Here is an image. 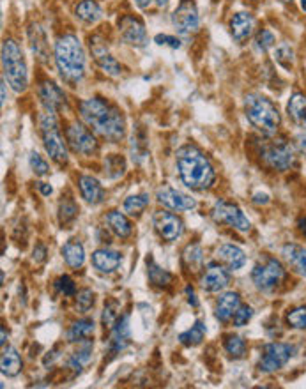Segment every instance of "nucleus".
<instances>
[{
	"label": "nucleus",
	"instance_id": "f257e3e1",
	"mask_svg": "<svg viewBox=\"0 0 306 389\" xmlns=\"http://www.w3.org/2000/svg\"><path fill=\"white\" fill-rule=\"evenodd\" d=\"M78 112H80L84 124L91 127V132H94V135L101 136L106 142L117 144L125 139V115L115 105L106 101L105 98L94 96V98L84 99L78 105Z\"/></svg>",
	"mask_w": 306,
	"mask_h": 389
},
{
	"label": "nucleus",
	"instance_id": "f03ea898",
	"mask_svg": "<svg viewBox=\"0 0 306 389\" xmlns=\"http://www.w3.org/2000/svg\"><path fill=\"white\" fill-rule=\"evenodd\" d=\"M175 168L181 182L193 191H205L216 182L211 160L193 144L182 146L175 154Z\"/></svg>",
	"mask_w": 306,
	"mask_h": 389
},
{
	"label": "nucleus",
	"instance_id": "7ed1b4c3",
	"mask_svg": "<svg viewBox=\"0 0 306 389\" xmlns=\"http://www.w3.org/2000/svg\"><path fill=\"white\" fill-rule=\"evenodd\" d=\"M53 60L58 75L71 87L82 84L87 73V57L78 36L68 32L58 37L53 48Z\"/></svg>",
	"mask_w": 306,
	"mask_h": 389
},
{
	"label": "nucleus",
	"instance_id": "20e7f679",
	"mask_svg": "<svg viewBox=\"0 0 306 389\" xmlns=\"http://www.w3.org/2000/svg\"><path fill=\"white\" fill-rule=\"evenodd\" d=\"M244 115L262 136H276L281 126L280 110L262 94H248L244 98Z\"/></svg>",
	"mask_w": 306,
	"mask_h": 389
},
{
	"label": "nucleus",
	"instance_id": "39448f33",
	"mask_svg": "<svg viewBox=\"0 0 306 389\" xmlns=\"http://www.w3.org/2000/svg\"><path fill=\"white\" fill-rule=\"evenodd\" d=\"M259 160L267 170L287 172L295 165L294 144L285 136H264L257 146Z\"/></svg>",
	"mask_w": 306,
	"mask_h": 389
},
{
	"label": "nucleus",
	"instance_id": "423d86ee",
	"mask_svg": "<svg viewBox=\"0 0 306 389\" xmlns=\"http://www.w3.org/2000/svg\"><path fill=\"white\" fill-rule=\"evenodd\" d=\"M2 70H4V80L11 85L13 91L18 94L27 91L29 71H27L22 48L15 39H6L2 43Z\"/></svg>",
	"mask_w": 306,
	"mask_h": 389
},
{
	"label": "nucleus",
	"instance_id": "0eeeda50",
	"mask_svg": "<svg viewBox=\"0 0 306 389\" xmlns=\"http://www.w3.org/2000/svg\"><path fill=\"white\" fill-rule=\"evenodd\" d=\"M287 269L276 257L264 253L252 269V283L262 294H273L283 285Z\"/></svg>",
	"mask_w": 306,
	"mask_h": 389
},
{
	"label": "nucleus",
	"instance_id": "6e6552de",
	"mask_svg": "<svg viewBox=\"0 0 306 389\" xmlns=\"http://www.w3.org/2000/svg\"><path fill=\"white\" fill-rule=\"evenodd\" d=\"M39 132L41 139H43L44 151L48 156L55 161L57 165H66L70 160L68 154V142H64V136L58 127L57 113L46 112L44 110L39 115Z\"/></svg>",
	"mask_w": 306,
	"mask_h": 389
},
{
	"label": "nucleus",
	"instance_id": "1a4fd4ad",
	"mask_svg": "<svg viewBox=\"0 0 306 389\" xmlns=\"http://www.w3.org/2000/svg\"><path fill=\"white\" fill-rule=\"evenodd\" d=\"M295 345L292 343H285V342H271L267 345L262 347L260 350V357H259V368L260 374L269 375V374H276L280 371L281 368L287 366L288 361L295 356Z\"/></svg>",
	"mask_w": 306,
	"mask_h": 389
},
{
	"label": "nucleus",
	"instance_id": "9d476101",
	"mask_svg": "<svg viewBox=\"0 0 306 389\" xmlns=\"http://www.w3.org/2000/svg\"><path fill=\"white\" fill-rule=\"evenodd\" d=\"M66 142L75 154H80V156L85 158L94 156L99 151V142L94 132H91V127L87 124H82L78 120H75L66 127Z\"/></svg>",
	"mask_w": 306,
	"mask_h": 389
},
{
	"label": "nucleus",
	"instance_id": "9b49d317",
	"mask_svg": "<svg viewBox=\"0 0 306 389\" xmlns=\"http://www.w3.org/2000/svg\"><path fill=\"white\" fill-rule=\"evenodd\" d=\"M211 218L218 225H227L241 234H248L252 230V222L246 218L243 209L229 200H218L211 209Z\"/></svg>",
	"mask_w": 306,
	"mask_h": 389
},
{
	"label": "nucleus",
	"instance_id": "f8f14e48",
	"mask_svg": "<svg viewBox=\"0 0 306 389\" xmlns=\"http://www.w3.org/2000/svg\"><path fill=\"white\" fill-rule=\"evenodd\" d=\"M172 25L181 36H191L200 30V16L195 0H181L174 13H172Z\"/></svg>",
	"mask_w": 306,
	"mask_h": 389
},
{
	"label": "nucleus",
	"instance_id": "ddd939ff",
	"mask_svg": "<svg viewBox=\"0 0 306 389\" xmlns=\"http://www.w3.org/2000/svg\"><path fill=\"white\" fill-rule=\"evenodd\" d=\"M153 225L158 236L167 243H174V241L181 239L184 234V222L174 212H168L165 209H160L153 215Z\"/></svg>",
	"mask_w": 306,
	"mask_h": 389
},
{
	"label": "nucleus",
	"instance_id": "4468645a",
	"mask_svg": "<svg viewBox=\"0 0 306 389\" xmlns=\"http://www.w3.org/2000/svg\"><path fill=\"white\" fill-rule=\"evenodd\" d=\"M156 202L163 205L168 211H193L197 208V200L191 198L186 193L179 191V189L172 188V186L163 184L156 189Z\"/></svg>",
	"mask_w": 306,
	"mask_h": 389
},
{
	"label": "nucleus",
	"instance_id": "2eb2a0df",
	"mask_svg": "<svg viewBox=\"0 0 306 389\" xmlns=\"http://www.w3.org/2000/svg\"><path fill=\"white\" fill-rule=\"evenodd\" d=\"M119 34L126 44L144 48L147 44V30L142 20L135 15H125L119 20Z\"/></svg>",
	"mask_w": 306,
	"mask_h": 389
},
{
	"label": "nucleus",
	"instance_id": "dca6fc26",
	"mask_svg": "<svg viewBox=\"0 0 306 389\" xmlns=\"http://www.w3.org/2000/svg\"><path fill=\"white\" fill-rule=\"evenodd\" d=\"M230 285V271L223 264L211 262L204 267L200 276V287L205 292H222Z\"/></svg>",
	"mask_w": 306,
	"mask_h": 389
},
{
	"label": "nucleus",
	"instance_id": "f3484780",
	"mask_svg": "<svg viewBox=\"0 0 306 389\" xmlns=\"http://www.w3.org/2000/svg\"><path fill=\"white\" fill-rule=\"evenodd\" d=\"M37 96H39L41 105H43V108L46 112L58 113L63 108H66L68 105L64 91L51 80L39 82V85H37Z\"/></svg>",
	"mask_w": 306,
	"mask_h": 389
},
{
	"label": "nucleus",
	"instance_id": "a211bd4d",
	"mask_svg": "<svg viewBox=\"0 0 306 389\" xmlns=\"http://www.w3.org/2000/svg\"><path fill=\"white\" fill-rule=\"evenodd\" d=\"M91 50H92V57H94V62L98 64L99 70L103 71L105 75L112 78H119L122 75V66H120V62L110 53L108 46H106L103 41L91 39Z\"/></svg>",
	"mask_w": 306,
	"mask_h": 389
},
{
	"label": "nucleus",
	"instance_id": "6ab92c4d",
	"mask_svg": "<svg viewBox=\"0 0 306 389\" xmlns=\"http://www.w3.org/2000/svg\"><path fill=\"white\" fill-rule=\"evenodd\" d=\"M132 343V328H129V315L125 313L117 319V322L113 324L112 329H110V342H108V350L112 356L120 354L126 347Z\"/></svg>",
	"mask_w": 306,
	"mask_h": 389
},
{
	"label": "nucleus",
	"instance_id": "aec40b11",
	"mask_svg": "<svg viewBox=\"0 0 306 389\" xmlns=\"http://www.w3.org/2000/svg\"><path fill=\"white\" fill-rule=\"evenodd\" d=\"M122 253L120 251L112 250V248H99L92 253L91 257V264L98 273L101 274H112L122 266Z\"/></svg>",
	"mask_w": 306,
	"mask_h": 389
},
{
	"label": "nucleus",
	"instance_id": "412c9836",
	"mask_svg": "<svg viewBox=\"0 0 306 389\" xmlns=\"http://www.w3.org/2000/svg\"><path fill=\"white\" fill-rule=\"evenodd\" d=\"M216 260L229 271H239L246 264V253L236 244H222L216 248Z\"/></svg>",
	"mask_w": 306,
	"mask_h": 389
},
{
	"label": "nucleus",
	"instance_id": "4be33fe9",
	"mask_svg": "<svg viewBox=\"0 0 306 389\" xmlns=\"http://www.w3.org/2000/svg\"><path fill=\"white\" fill-rule=\"evenodd\" d=\"M29 34V44L32 50L34 57L41 62V64H48L50 62V44H48L46 34H44L43 27L39 23H32L27 30Z\"/></svg>",
	"mask_w": 306,
	"mask_h": 389
},
{
	"label": "nucleus",
	"instance_id": "5701e85b",
	"mask_svg": "<svg viewBox=\"0 0 306 389\" xmlns=\"http://www.w3.org/2000/svg\"><path fill=\"white\" fill-rule=\"evenodd\" d=\"M253 29H255V18L250 13L239 11L230 18V32L239 44L246 43L252 37Z\"/></svg>",
	"mask_w": 306,
	"mask_h": 389
},
{
	"label": "nucleus",
	"instance_id": "b1692460",
	"mask_svg": "<svg viewBox=\"0 0 306 389\" xmlns=\"http://www.w3.org/2000/svg\"><path fill=\"white\" fill-rule=\"evenodd\" d=\"M281 258H283L285 264H287L294 273L306 278V248L294 243L283 244V246H281Z\"/></svg>",
	"mask_w": 306,
	"mask_h": 389
},
{
	"label": "nucleus",
	"instance_id": "393cba45",
	"mask_svg": "<svg viewBox=\"0 0 306 389\" xmlns=\"http://www.w3.org/2000/svg\"><path fill=\"white\" fill-rule=\"evenodd\" d=\"M78 189L80 195L87 204L98 205L105 200V189H103L101 182L92 175H80L78 177Z\"/></svg>",
	"mask_w": 306,
	"mask_h": 389
},
{
	"label": "nucleus",
	"instance_id": "a878e982",
	"mask_svg": "<svg viewBox=\"0 0 306 389\" xmlns=\"http://www.w3.org/2000/svg\"><path fill=\"white\" fill-rule=\"evenodd\" d=\"M241 306V295L237 292H225L219 295L218 302H216L215 315L219 322L227 324L234 319V313Z\"/></svg>",
	"mask_w": 306,
	"mask_h": 389
},
{
	"label": "nucleus",
	"instance_id": "bb28decb",
	"mask_svg": "<svg viewBox=\"0 0 306 389\" xmlns=\"http://www.w3.org/2000/svg\"><path fill=\"white\" fill-rule=\"evenodd\" d=\"M105 223L108 225V230H112L113 236H117L119 239H128V237H132L133 225L125 212L117 211V209L106 212Z\"/></svg>",
	"mask_w": 306,
	"mask_h": 389
},
{
	"label": "nucleus",
	"instance_id": "cd10ccee",
	"mask_svg": "<svg viewBox=\"0 0 306 389\" xmlns=\"http://www.w3.org/2000/svg\"><path fill=\"white\" fill-rule=\"evenodd\" d=\"M60 255H63L64 262H66L68 267L78 271L84 267L85 264V248L84 244L78 239H70L60 250Z\"/></svg>",
	"mask_w": 306,
	"mask_h": 389
},
{
	"label": "nucleus",
	"instance_id": "c85d7f7f",
	"mask_svg": "<svg viewBox=\"0 0 306 389\" xmlns=\"http://www.w3.org/2000/svg\"><path fill=\"white\" fill-rule=\"evenodd\" d=\"M0 370H2L4 377H16L23 370L22 356H20V352L15 347H4L2 357H0Z\"/></svg>",
	"mask_w": 306,
	"mask_h": 389
},
{
	"label": "nucleus",
	"instance_id": "c756f323",
	"mask_svg": "<svg viewBox=\"0 0 306 389\" xmlns=\"http://www.w3.org/2000/svg\"><path fill=\"white\" fill-rule=\"evenodd\" d=\"M94 329H96V324L92 319H89V317H85V319H78L71 324L70 329L66 331V340L70 343L85 342V340H89L92 335H94Z\"/></svg>",
	"mask_w": 306,
	"mask_h": 389
},
{
	"label": "nucleus",
	"instance_id": "7c9ffc66",
	"mask_svg": "<svg viewBox=\"0 0 306 389\" xmlns=\"http://www.w3.org/2000/svg\"><path fill=\"white\" fill-rule=\"evenodd\" d=\"M92 350H94V345H92L91 340H85V342L78 343V349L68 357V368L73 370L75 374H80L92 359Z\"/></svg>",
	"mask_w": 306,
	"mask_h": 389
},
{
	"label": "nucleus",
	"instance_id": "2f4dec72",
	"mask_svg": "<svg viewBox=\"0 0 306 389\" xmlns=\"http://www.w3.org/2000/svg\"><path fill=\"white\" fill-rule=\"evenodd\" d=\"M75 15L80 22L87 23V25H94L103 18V9L96 0H82L75 6Z\"/></svg>",
	"mask_w": 306,
	"mask_h": 389
},
{
	"label": "nucleus",
	"instance_id": "473e14b6",
	"mask_svg": "<svg viewBox=\"0 0 306 389\" xmlns=\"http://www.w3.org/2000/svg\"><path fill=\"white\" fill-rule=\"evenodd\" d=\"M287 112L288 117L294 120V124L298 126L306 127V94L305 92H292V96L288 98L287 103Z\"/></svg>",
	"mask_w": 306,
	"mask_h": 389
},
{
	"label": "nucleus",
	"instance_id": "72a5a7b5",
	"mask_svg": "<svg viewBox=\"0 0 306 389\" xmlns=\"http://www.w3.org/2000/svg\"><path fill=\"white\" fill-rule=\"evenodd\" d=\"M78 212H80V208H78L77 200H75L71 195H66V197L63 195V198L58 200L57 208V218L60 227H63V229L70 227L71 223L78 218Z\"/></svg>",
	"mask_w": 306,
	"mask_h": 389
},
{
	"label": "nucleus",
	"instance_id": "f704fd0d",
	"mask_svg": "<svg viewBox=\"0 0 306 389\" xmlns=\"http://www.w3.org/2000/svg\"><path fill=\"white\" fill-rule=\"evenodd\" d=\"M182 266L186 267L190 273H198L204 269V251H202L200 244L191 243L182 251Z\"/></svg>",
	"mask_w": 306,
	"mask_h": 389
},
{
	"label": "nucleus",
	"instance_id": "c9c22d12",
	"mask_svg": "<svg viewBox=\"0 0 306 389\" xmlns=\"http://www.w3.org/2000/svg\"><path fill=\"white\" fill-rule=\"evenodd\" d=\"M128 170V165H126L125 156L120 154H108V156L103 160V174H105L106 179H120Z\"/></svg>",
	"mask_w": 306,
	"mask_h": 389
},
{
	"label": "nucleus",
	"instance_id": "e433bc0d",
	"mask_svg": "<svg viewBox=\"0 0 306 389\" xmlns=\"http://www.w3.org/2000/svg\"><path fill=\"white\" fill-rule=\"evenodd\" d=\"M147 276H149V281L158 288H167L170 287L172 280V273H168L167 269H163L161 266H158L154 262V258H147Z\"/></svg>",
	"mask_w": 306,
	"mask_h": 389
},
{
	"label": "nucleus",
	"instance_id": "4c0bfd02",
	"mask_svg": "<svg viewBox=\"0 0 306 389\" xmlns=\"http://www.w3.org/2000/svg\"><path fill=\"white\" fill-rule=\"evenodd\" d=\"M205 331H208L205 324L202 320H197L190 329H186V331L179 335V342L184 347H197L204 342Z\"/></svg>",
	"mask_w": 306,
	"mask_h": 389
},
{
	"label": "nucleus",
	"instance_id": "58836bf2",
	"mask_svg": "<svg viewBox=\"0 0 306 389\" xmlns=\"http://www.w3.org/2000/svg\"><path fill=\"white\" fill-rule=\"evenodd\" d=\"M151 204L149 193H136V195H129L126 197L125 204V212L129 216H140L147 209V205Z\"/></svg>",
	"mask_w": 306,
	"mask_h": 389
},
{
	"label": "nucleus",
	"instance_id": "ea45409f",
	"mask_svg": "<svg viewBox=\"0 0 306 389\" xmlns=\"http://www.w3.org/2000/svg\"><path fill=\"white\" fill-rule=\"evenodd\" d=\"M147 147H149V142H147L146 132H144L142 127H139L132 136V158L135 163H142L144 160L147 158Z\"/></svg>",
	"mask_w": 306,
	"mask_h": 389
},
{
	"label": "nucleus",
	"instance_id": "a19ab883",
	"mask_svg": "<svg viewBox=\"0 0 306 389\" xmlns=\"http://www.w3.org/2000/svg\"><path fill=\"white\" fill-rule=\"evenodd\" d=\"M223 349L229 354L232 359H243L246 356V350H248V345L244 342V338H241L239 335H229L223 340Z\"/></svg>",
	"mask_w": 306,
	"mask_h": 389
},
{
	"label": "nucleus",
	"instance_id": "79ce46f5",
	"mask_svg": "<svg viewBox=\"0 0 306 389\" xmlns=\"http://www.w3.org/2000/svg\"><path fill=\"white\" fill-rule=\"evenodd\" d=\"M285 322L291 329H298V331H302L306 329V306H295V308H291L285 315Z\"/></svg>",
	"mask_w": 306,
	"mask_h": 389
},
{
	"label": "nucleus",
	"instance_id": "37998d69",
	"mask_svg": "<svg viewBox=\"0 0 306 389\" xmlns=\"http://www.w3.org/2000/svg\"><path fill=\"white\" fill-rule=\"evenodd\" d=\"M94 292H92L91 288H82V291H78L77 295H75V310H77L78 313H87L89 310L94 306Z\"/></svg>",
	"mask_w": 306,
	"mask_h": 389
},
{
	"label": "nucleus",
	"instance_id": "c03bdc74",
	"mask_svg": "<svg viewBox=\"0 0 306 389\" xmlns=\"http://www.w3.org/2000/svg\"><path fill=\"white\" fill-rule=\"evenodd\" d=\"M119 310H120V305L119 301H115V299H108V301L105 302V308H103V315H101V322L105 328L112 329V326L120 317Z\"/></svg>",
	"mask_w": 306,
	"mask_h": 389
},
{
	"label": "nucleus",
	"instance_id": "a18cd8bd",
	"mask_svg": "<svg viewBox=\"0 0 306 389\" xmlns=\"http://www.w3.org/2000/svg\"><path fill=\"white\" fill-rule=\"evenodd\" d=\"M274 60L280 64L285 70H291L292 64H294V50L291 48V44L280 43L274 48Z\"/></svg>",
	"mask_w": 306,
	"mask_h": 389
},
{
	"label": "nucleus",
	"instance_id": "49530a36",
	"mask_svg": "<svg viewBox=\"0 0 306 389\" xmlns=\"http://www.w3.org/2000/svg\"><path fill=\"white\" fill-rule=\"evenodd\" d=\"M55 291L58 292L64 298H75L77 295V285H75L73 278H70L68 274H63V276H58L57 280L53 281Z\"/></svg>",
	"mask_w": 306,
	"mask_h": 389
},
{
	"label": "nucleus",
	"instance_id": "de8ad7c7",
	"mask_svg": "<svg viewBox=\"0 0 306 389\" xmlns=\"http://www.w3.org/2000/svg\"><path fill=\"white\" fill-rule=\"evenodd\" d=\"M253 43H255V48L260 53H266V51H269L276 44V37H274V34L269 29H262L257 32Z\"/></svg>",
	"mask_w": 306,
	"mask_h": 389
},
{
	"label": "nucleus",
	"instance_id": "09e8293b",
	"mask_svg": "<svg viewBox=\"0 0 306 389\" xmlns=\"http://www.w3.org/2000/svg\"><path fill=\"white\" fill-rule=\"evenodd\" d=\"M29 167H30V170L37 175V177H44V175L50 174V165H48V161L44 160L43 156H39L37 153H30Z\"/></svg>",
	"mask_w": 306,
	"mask_h": 389
},
{
	"label": "nucleus",
	"instance_id": "8fccbe9b",
	"mask_svg": "<svg viewBox=\"0 0 306 389\" xmlns=\"http://www.w3.org/2000/svg\"><path fill=\"white\" fill-rule=\"evenodd\" d=\"M252 317H253L252 306L243 305V302H241V306L237 308V312L234 313L232 322H234V326H236V328H243V326H246V324L252 320Z\"/></svg>",
	"mask_w": 306,
	"mask_h": 389
},
{
	"label": "nucleus",
	"instance_id": "3c124183",
	"mask_svg": "<svg viewBox=\"0 0 306 389\" xmlns=\"http://www.w3.org/2000/svg\"><path fill=\"white\" fill-rule=\"evenodd\" d=\"M154 43L160 44V46H168L172 50H179L181 48V39L175 36H170V34H158L154 37Z\"/></svg>",
	"mask_w": 306,
	"mask_h": 389
},
{
	"label": "nucleus",
	"instance_id": "603ef678",
	"mask_svg": "<svg viewBox=\"0 0 306 389\" xmlns=\"http://www.w3.org/2000/svg\"><path fill=\"white\" fill-rule=\"evenodd\" d=\"M46 255H48L46 246H44V244H41V243H37L36 248H34V251H32L34 262H37V264L44 262V260H46Z\"/></svg>",
	"mask_w": 306,
	"mask_h": 389
},
{
	"label": "nucleus",
	"instance_id": "864d4df0",
	"mask_svg": "<svg viewBox=\"0 0 306 389\" xmlns=\"http://www.w3.org/2000/svg\"><path fill=\"white\" fill-rule=\"evenodd\" d=\"M294 149H295V153L298 154H301V156H306V133L302 132V133H299L298 136H295L294 139Z\"/></svg>",
	"mask_w": 306,
	"mask_h": 389
},
{
	"label": "nucleus",
	"instance_id": "5fc2aeb1",
	"mask_svg": "<svg viewBox=\"0 0 306 389\" xmlns=\"http://www.w3.org/2000/svg\"><path fill=\"white\" fill-rule=\"evenodd\" d=\"M186 298H188V302H190L191 306H193V308H198V299H197V294H195V291L193 288L190 287V285H188L186 287Z\"/></svg>",
	"mask_w": 306,
	"mask_h": 389
},
{
	"label": "nucleus",
	"instance_id": "6e6d98bb",
	"mask_svg": "<svg viewBox=\"0 0 306 389\" xmlns=\"http://www.w3.org/2000/svg\"><path fill=\"white\" fill-rule=\"evenodd\" d=\"M58 357H60V354H58V347H55V349L51 350V352H48V356L43 359L44 366H48V364H53L55 359H58Z\"/></svg>",
	"mask_w": 306,
	"mask_h": 389
},
{
	"label": "nucleus",
	"instance_id": "4d7b16f0",
	"mask_svg": "<svg viewBox=\"0 0 306 389\" xmlns=\"http://www.w3.org/2000/svg\"><path fill=\"white\" fill-rule=\"evenodd\" d=\"M298 232H299V236L301 237H305L306 239V216H301V218L298 219Z\"/></svg>",
	"mask_w": 306,
	"mask_h": 389
},
{
	"label": "nucleus",
	"instance_id": "13d9d810",
	"mask_svg": "<svg viewBox=\"0 0 306 389\" xmlns=\"http://www.w3.org/2000/svg\"><path fill=\"white\" fill-rule=\"evenodd\" d=\"M253 202H255V204H267V202H269V195H266V193H255V195H253Z\"/></svg>",
	"mask_w": 306,
	"mask_h": 389
},
{
	"label": "nucleus",
	"instance_id": "bf43d9fd",
	"mask_svg": "<svg viewBox=\"0 0 306 389\" xmlns=\"http://www.w3.org/2000/svg\"><path fill=\"white\" fill-rule=\"evenodd\" d=\"M37 188H39V191L43 193L44 197H50L51 193H53V188H51L48 182H39V184H37Z\"/></svg>",
	"mask_w": 306,
	"mask_h": 389
},
{
	"label": "nucleus",
	"instance_id": "052dcab7",
	"mask_svg": "<svg viewBox=\"0 0 306 389\" xmlns=\"http://www.w3.org/2000/svg\"><path fill=\"white\" fill-rule=\"evenodd\" d=\"M136 2V6H139L140 9H147L151 6V2H153V0H135Z\"/></svg>",
	"mask_w": 306,
	"mask_h": 389
},
{
	"label": "nucleus",
	"instance_id": "680f3d73",
	"mask_svg": "<svg viewBox=\"0 0 306 389\" xmlns=\"http://www.w3.org/2000/svg\"><path fill=\"white\" fill-rule=\"evenodd\" d=\"M6 101H8V96H6V80L2 82V106L6 105Z\"/></svg>",
	"mask_w": 306,
	"mask_h": 389
},
{
	"label": "nucleus",
	"instance_id": "e2e57ef3",
	"mask_svg": "<svg viewBox=\"0 0 306 389\" xmlns=\"http://www.w3.org/2000/svg\"><path fill=\"white\" fill-rule=\"evenodd\" d=\"M168 2H170V0H156V6L158 8H167Z\"/></svg>",
	"mask_w": 306,
	"mask_h": 389
},
{
	"label": "nucleus",
	"instance_id": "0e129e2a",
	"mask_svg": "<svg viewBox=\"0 0 306 389\" xmlns=\"http://www.w3.org/2000/svg\"><path fill=\"white\" fill-rule=\"evenodd\" d=\"M6 342H8V336H6V328H2V340H0L2 347H6Z\"/></svg>",
	"mask_w": 306,
	"mask_h": 389
},
{
	"label": "nucleus",
	"instance_id": "69168bd1",
	"mask_svg": "<svg viewBox=\"0 0 306 389\" xmlns=\"http://www.w3.org/2000/svg\"><path fill=\"white\" fill-rule=\"evenodd\" d=\"M301 9L306 13V0H301Z\"/></svg>",
	"mask_w": 306,
	"mask_h": 389
},
{
	"label": "nucleus",
	"instance_id": "338daca9",
	"mask_svg": "<svg viewBox=\"0 0 306 389\" xmlns=\"http://www.w3.org/2000/svg\"><path fill=\"white\" fill-rule=\"evenodd\" d=\"M281 2H285V4H287V2H292V0H281Z\"/></svg>",
	"mask_w": 306,
	"mask_h": 389
}]
</instances>
